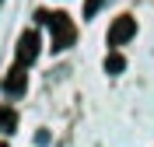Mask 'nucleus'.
<instances>
[{
  "mask_svg": "<svg viewBox=\"0 0 154 147\" xmlns=\"http://www.w3.org/2000/svg\"><path fill=\"white\" fill-rule=\"evenodd\" d=\"M35 21L38 25H49V32H53V49H56V53L67 49V46H74L77 28H74V21H70L67 14H60V11H38Z\"/></svg>",
  "mask_w": 154,
  "mask_h": 147,
  "instance_id": "f257e3e1",
  "label": "nucleus"
},
{
  "mask_svg": "<svg viewBox=\"0 0 154 147\" xmlns=\"http://www.w3.org/2000/svg\"><path fill=\"white\" fill-rule=\"evenodd\" d=\"M137 35V21L130 18V14H123V18H116L112 21V28H109V46H126V42Z\"/></svg>",
  "mask_w": 154,
  "mask_h": 147,
  "instance_id": "f03ea898",
  "label": "nucleus"
},
{
  "mask_svg": "<svg viewBox=\"0 0 154 147\" xmlns=\"http://www.w3.org/2000/svg\"><path fill=\"white\" fill-rule=\"evenodd\" d=\"M35 56H38V32H25L18 42V63L28 67V63H35Z\"/></svg>",
  "mask_w": 154,
  "mask_h": 147,
  "instance_id": "7ed1b4c3",
  "label": "nucleus"
},
{
  "mask_svg": "<svg viewBox=\"0 0 154 147\" xmlns=\"http://www.w3.org/2000/svg\"><path fill=\"white\" fill-rule=\"evenodd\" d=\"M25 84H28V77H25V67L18 63V67L4 77V91H7V95H25Z\"/></svg>",
  "mask_w": 154,
  "mask_h": 147,
  "instance_id": "20e7f679",
  "label": "nucleus"
},
{
  "mask_svg": "<svg viewBox=\"0 0 154 147\" xmlns=\"http://www.w3.org/2000/svg\"><path fill=\"white\" fill-rule=\"evenodd\" d=\"M126 70V60L119 56V53H112V56L105 60V74H123Z\"/></svg>",
  "mask_w": 154,
  "mask_h": 147,
  "instance_id": "39448f33",
  "label": "nucleus"
},
{
  "mask_svg": "<svg viewBox=\"0 0 154 147\" xmlns=\"http://www.w3.org/2000/svg\"><path fill=\"white\" fill-rule=\"evenodd\" d=\"M14 123H18V116H14L11 109H0V126L7 130V133H11V130H14Z\"/></svg>",
  "mask_w": 154,
  "mask_h": 147,
  "instance_id": "423d86ee",
  "label": "nucleus"
},
{
  "mask_svg": "<svg viewBox=\"0 0 154 147\" xmlns=\"http://www.w3.org/2000/svg\"><path fill=\"white\" fill-rule=\"evenodd\" d=\"M102 4L105 0H84V18H95L98 11H102Z\"/></svg>",
  "mask_w": 154,
  "mask_h": 147,
  "instance_id": "0eeeda50",
  "label": "nucleus"
},
{
  "mask_svg": "<svg viewBox=\"0 0 154 147\" xmlns=\"http://www.w3.org/2000/svg\"><path fill=\"white\" fill-rule=\"evenodd\" d=\"M0 147H7V144H0Z\"/></svg>",
  "mask_w": 154,
  "mask_h": 147,
  "instance_id": "6e6552de",
  "label": "nucleus"
}]
</instances>
